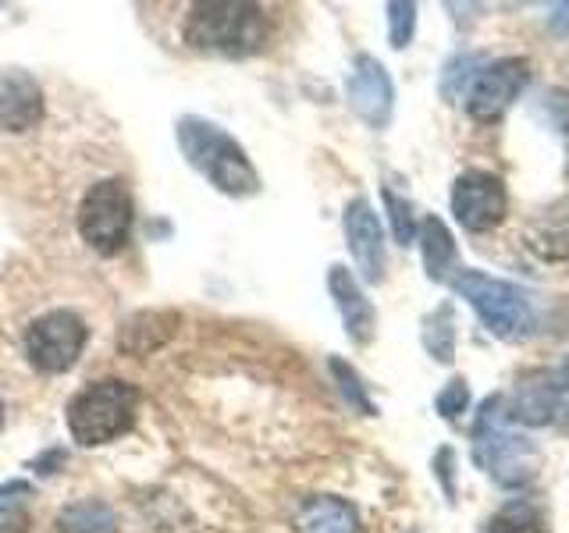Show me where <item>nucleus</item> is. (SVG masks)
<instances>
[{
	"instance_id": "a211bd4d",
	"label": "nucleus",
	"mask_w": 569,
	"mask_h": 533,
	"mask_svg": "<svg viewBox=\"0 0 569 533\" xmlns=\"http://www.w3.org/2000/svg\"><path fill=\"white\" fill-rule=\"evenodd\" d=\"M174 324H178L174 313H160V310L136 313L132 320H124V328L118 334V345L129 355H147V352H153L168 342V338L174 334Z\"/></svg>"
},
{
	"instance_id": "f3484780",
	"label": "nucleus",
	"mask_w": 569,
	"mask_h": 533,
	"mask_svg": "<svg viewBox=\"0 0 569 533\" xmlns=\"http://www.w3.org/2000/svg\"><path fill=\"white\" fill-rule=\"evenodd\" d=\"M420 253H423V271L431 281H449L456 263H459V249L452 231L445 228L441 218L427 213L423 224H420Z\"/></svg>"
},
{
	"instance_id": "9d476101",
	"label": "nucleus",
	"mask_w": 569,
	"mask_h": 533,
	"mask_svg": "<svg viewBox=\"0 0 569 533\" xmlns=\"http://www.w3.org/2000/svg\"><path fill=\"white\" fill-rule=\"evenodd\" d=\"M346 97L352 114L367 121L370 129H385L391 121V107H396V86H391V76L385 71V64L370 53H360L352 64V76L346 86Z\"/></svg>"
},
{
	"instance_id": "7ed1b4c3",
	"label": "nucleus",
	"mask_w": 569,
	"mask_h": 533,
	"mask_svg": "<svg viewBox=\"0 0 569 533\" xmlns=\"http://www.w3.org/2000/svg\"><path fill=\"white\" fill-rule=\"evenodd\" d=\"M136 413H139V391L129 381L121 378L93 381L82 391H76L68 402V434L82 449L111 444L132 431Z\"/></svg>"
},
{
	"instance_id": "393cba45",
	"label": "nucleus",
	"mask_w": 569,
	"mask_h": 533,
	"mask_svg": "<svg viewBox=\"0 0 569 533\" xmlns=\"http://www.w3.org/2000/svg\"><path fill=\"white\" fill-rule=\"evenodd\" d=\"M473 68H480V58L473 53H459L449 64H445V76H441V97L445 100H456V97H467V89L473 82Z\"/></svg>"
},
{
	"instance_id": "6e6552de",
	"label": "nucleus",
	"mask_w": 569,
	"mask_h": 533,
	"mask_svg": "<svg viewBox=\"0 0 569 533\" xmlns=\"http://www.w3.org/2000/svg\"><path fill=\"white\" fill-rule=\"evenodd\" d=\"M452 213L467 231H491L509 218V189L495 171L470 168L452 182Z\"/></svg>"
},
{
	"instance_id": "412c9836",
	"label": "nucleus",
	"mask_w": 569,
	"mask_h": 533,
	"mask_svg": "<svg viewBox=\"0 0 569 533\" xmlns=\"http://www.w3.org/2000/svg\"><path fill=\"white\" fill-rule=\"evenodd\" d=\"M488 533H545V520L530 502H509L491 515Z\"/></svg>"
},
{
	"instance_id": "aec40b11",
	"label": "nucleus",
	"mask_w": 569,
	"mask_h": 533,
	"mask_svg": "<svg viewBox=\"0 0 569 533\" xmlns=\"http://www.w3.org/2000/svg\"><path fill=\"white\" fill-rule=\"evenodd\" d=\"M29 494L32 487L22 480L0 484V533H26L29 530Z\"/></svg>"
},
{
	"instance_id": "cd10ccee",
	"label": "nucleus",
	"mask_w": 569,
	"mask_h": 533,
	"mask_svg": "<svg viewBox=\"0 0 569 533\" xmlns=\"http://www.w3.org/2000/svg\"><path fill=\"white\" fill-rule=\"evenodd\" d=\"M556 395H559L556 420H562L569 426V360L562 363V370H556Z\"/></svg>"
},
{
	"instance_id": "1a4fd4ad",
	"label": "nucleus",
	"mask_w": 569,
	"mask_h": 533,
	"mask_svg": "<svg viewBox=\"0 0 569 533\" xmlns=\"http://www.w3.org/2000/svg\"><path fill=\"white\" fill-rule=\"evenodd\" d=\"M527 82H530V61L527 58H498V61L485 64L467 89L470 118L480 124L498 121L516 100H520Z\"/></svg>"
},
{
	"instance_id": "c756f323",
	"label": "nucleus",
	"mask_w": 569,
	"mask_h": 533,
	"mask_svg": "<svg viewBox=\"0 0 569 533\" xmlns=\"http://www.w3.org/2000/svg\"><path fill=\"white\" fill-rule=\"evenodd\" d=\"M0 423H4V399H0Z\"/></svg>"
},
{
	"instance_id": "20e7f679",
	"label": "nucleus",
	"mask_w": 569,
	"mask_h": 533,
	"mask_svg": "<svg viewBox=\"0 0 569 533\" xmlns=\"http://www.w3.org/2000/svg\"><path fill=\"white\" fill-rule=\"evenodd\" d=\"M473 459L502 487H523L538 473V449L509 426L502 395H491L473 420Z\"/></svg>"
},
{
	"instance_id": "f8f14e48",
	"label": "nucleus",
	"mask_w": 569,
	"mask_h": 533,
	"mask_svg": "<svg viewBox=\"0 0 569 533\" xmlns=\"http://www.w3.org/2000/svg\"><path fill=\"white\" fill-rule=\"evenodd\" d=\"M43 114H47V97L40 82L22 68L0 71V129L29 132L43 121Z\"/></svg>"
},
{
	"instance_id": "4468645a",
	"label": "nucleus",
	"mask_w": 569,
	"mask_h": 533,
	"mask_svg": "<svg viewBox=\"0 0 569 533\" xmlns=\"http://www.w3.org/2000/svg\"><path fill=\"white\" fill-rule=\"evenodd\" d=\"M559 395H556V373L548 370H527L512 388V402L506 420H516L523 426H545L556 423Z\"/></svg>"
},
{
	"instance_id": "f03ea898",
	"label": "nucleus",
	"mask_w": 569,
	"mask_h": 533,
	"mask_svg": "<svg viewBox=\"0 0 569 533\" xmlns=\"http://www.w3.org/2000/svg\"><path fill=\"white\" fill-rule=\"evenodd\" d=\"M174 135L186 160L213 189H221L224 195H253L260 189V174L253 168V160L246 157V150L221 124H213L207 118H182Z\"/></svg>"
},
{
	"instance_id": "f257e3e1",
	"label": "nucleus",
	"mask_w": 569,
	"mask_h": 533,
	"mask_svg": "<svg viewBox=\"0 0 569 533\" xmlns=\"http://www.w3.org/2000/svg\"><path fill=\"white\" fill-rule=\"evenodd\" d=\"M182 36L200 53L249 58L271 40V14L253 0H196Z\"/></svg>"
},
{
	"instance_id": "6ab92c4d",
	"label": "nucleus",
	"mask_w": 569,
	"mask_h": 533,
	"mask_svg": "<svg viewBox=\"0 0 569 533\" xmlns=\"http://www.w3.org/2000/svg\"><path fill=\"white\" fill-rule=\"evenodd\" d=\"M58 533H118V515L111 505L100 502V497H89V502H76L61 509Z\"/></svg>"
},
{
	"instance_id": "ddd939ff",
	"label": "nucleus",
	"mask_w": 569,
	"mask_h": 533,
	"mask_svg": "<svg viewBox=\"0 0 569 533\" xmlns=\"http://www.w3.org/2000/svg\"><path fill=\"white\" fill-rule=\"evenodd\" d=\"M328 292L335 299L338 316H342V324H346V334L356 345H367L373 338V328H378V313H373L370 299L363 295L360 281L352 278L349 266H342V263L328 266Z\"/></svg>"
},
{
	"instance_id": "0eeeda50",
	"label": "nucleus",
	"mask_w": 569,
	"mask_h": 533,
	"mask_svg": "<svg viewBox=\"0 0 569 533\" xmlns=\"http://www.w3.org/2000/svg\"><path fill=\"white\" fill-rule=\"evenodd\" d=\"M89 342V328L79 313L50 310L26 328V360L40 373H64L79 363Z\"/></svg>"
},
{
	"instance_id": "423d86ee",
	"label": "nucleus",
	"mask_w": 569,
	"mask_h": 533,
	"mask_svg": "<svg viewBox=\"0 0 569 533\" xmlns=\"http://www.w3.org/2000/svg\"><path fill=\"white\" fill-rule=\"evenodd\" d=\"M136 203L121 178H100L79 203V235L100 257H118L132 239Z\"/></svg>"
},
{
	"instance_id": "a878e982",
	"label": "nucleus",
	"mask_w": 569,
	"mask_h": 533,
	"mask_svg": "<svg viewBox=\"0 0 569 533\" xmlns=\"http://www.w3.org/2000/svg\"><path fill=\"white\" fill-rule=\"evenodd\" d=\"M417 32V4H388V40L396 50H406Z\"/></svg>"
},
{
	"instance_id": "dca6fc26",
	"label": "nucleus",
	"mask_w": 569,
	"mask_h": 533,
	"mask_svg": "<svg viewBox=\"0 0 569 533\" xmlns=\"http://www.w3.org/2000/svg\"><path fill=\"white\" fill-rule=\"evenodd\" d=\"M296 533H360V512L335 494H313L296 512Z\"/></svg>"
},
{
	"instance_id": "b1692460",
	"label": "nucleus",
	"mask_w": 569,
	"mask_h": 533,
	"mask_svg": "<svg viewBox=\"0 0 569 533\" xmlns=\"http://www.w3.org/2000/svg\"><path fill=\"white\" fill-rule=\"evenodd\" d=\"M385 207H388V221H391V231H396L399 245H413L417 218H413V207H409V200H406V195H399L396 189L385 185Z\"/></svg>"
},
{
	"instance_id": "c85d7f7f",
	"label": "nucleus",
	"mask_w": 569,
	"mask_h": 533,
	"mask_svg": "<svg viewBox=\"0 0 569 533\" xmlns=\"http://www.w3.org/2000/svg\"><path fill=\"white\" fill-rule=\"evenodd\" d=\"M548 29L559 36V40H569V4H556L548 14Z\"/></svg>"
},
{
	"instance_id": "4be33fe9",
	"label": "nucleus",
	"mask_w": 569,
	"mask_h": 533,
	"mask_svg": "<svg viewBox=\"0 0 569 533\" xmlns=\"http://www.w3.org/2000/svg\"><path fill=\"white\" fill-rule=\"evenodd\" d=\"M423 345L438 363L452 360L456 349V328H452V306H438L431 316L423 320Z\"/></svg>"
},
{
	"instance_id": "5701e85b",
	"label": "nucleus",
	"mask_w": 569,
	"mask_h": 533,
	"mask_svg": "<svg viewBox=\"0 0 569 533\" xmlns=\"http://www.w3.org/2000/svg\"><path fill=\"white\" fill-rule=\"evenodd\" d=\"M328 370H331V378L338 381V391H342V399L356 409V413H363V416H373V413H378V405L370 402L367 388H363V381H360V373H356L346 360H338V355H331V360H328Z\"/></svg>"
},
{
	"instance_id": "bb28decb",
	"label": "nucleus",
	"mask_w": 569,
	"mask_h": 533,
	"mask_svg": "<svg viewBox=\"0 0 569 533\" xmlns=\"http://www.w3.org/2000/svg\"><path fill=\"white\" fill-rule=\"evenodd\" d=\"M435 405H438V413L445 420H459L462 413H467V405H470V388H467V381L456 378V381L445 384Z\"/></svg>"
},
{
	"instance_id": "2eb2a0df",
	"label": "nucleus",
	"mask_w": 569,
	"mask_h": 533,
	"mask_svg": "<svg viewBox=\"0 0 569 533\" xmlns=\"http://www.w3.org/2000/svg\"><path fill=\"white\" fill-rule=\"evenodd\" d=\"M527 245L533 257L548 263L569 260V195L533 213V221L527 224Z\"/></svg>"
},
{
	"instance_id": "39448f33",
	"label": "nucleus",
	"mask_w": 569,
	"mask_h": 533,
	"mask_svg": "<svg viewBox=\"0 0 569 533\" xmlns=\"http://www.w3.org/2000/svg\"><path fill=\"white\" fill-rule=\"evenodd\" d=\"M459 299L470 302V310L485 320V328L502 338V342H520V338L530 334L533 328V310H530V299L523 295V289L502 281V278H491L485 271H462L452 278Z\"/></svg>"
},
{
	"instance_id": "9b49d317",
	"label": "nucleus",
	"mask_w": 569,
	"mask_h": 533,
	"mask_svg": "<svg viewBox=\"0 0 569 533\" xmlns=\"http://www.w3.org/2000/svg\"><path fill=\"white\" fill-rule=\"evenodd\" d=\"M346 242H349V253L360 266V274L370 284H381L385 281V231L373 207L356 195V200L346 207Z\"/></svg>"
}]
</instances>
